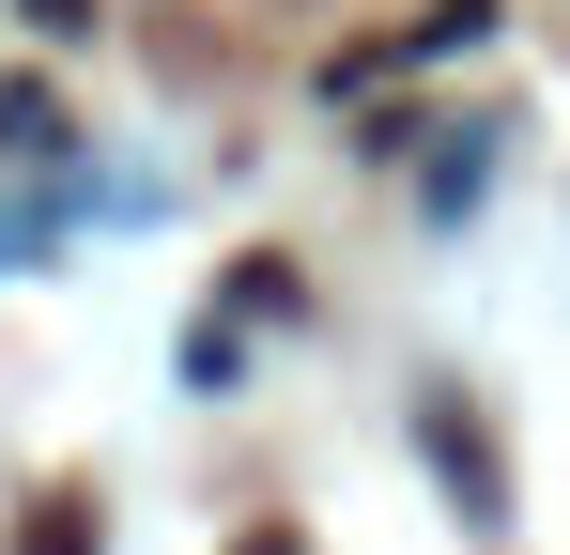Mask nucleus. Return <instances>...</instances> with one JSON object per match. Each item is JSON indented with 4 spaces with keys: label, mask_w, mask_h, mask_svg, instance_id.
Segmentation results:
<instances>
[{
    "label": "nucleus",
    "mask_w": 570,
    "mask_h": 555,
    "mask_svg": "<svg viewBox=\"0 0 570 555\" xmlns=\"http://www.w3.org/2000/svg\"><path fill=\"white\" fill-rule=\"evenodd\" d=\"M232 555H308V541H293V525H247V541H232Z\"/></svg>",
    "instance_id": "nucleus-4"
},
{
    "label": "nucleus",
    "mask_w": 570,
    "mask_h": 555,
    "mask_svg": "<svg viewBox=\"0 0 570 555\" xmlns=\"http://www.w3.org/2000/svg\"><path fill=\"white\" fill-rule=\"evenodd\" d=\"M416 448H432L448 478H463V525H509V463H493V432H478V417L448 401V386L416 401Z\"/></svg>",
    "instance_id": "nucleus-1"
},
{
    "label": "nucleus",
    "mask_w": 570,
    "mask_h": 555,
    "mask_svg": "<svg viewBox=\"0 0 570 555\" xmlns=\"http://www.w3.org/2000/svg\"><path fill=\"white\" fill-rule=\"evenodd\" d=\"M16 555H94V509H78V494H47V509L16 525Z\"/></svg>",
    "instance_id": "nucleus-2"
},
{
    "label": "nucleus",
    "mask_w": 570,
    "mask_h": 555,
    "mask_svg": "<svg viewBox=\"0 0 570 555\" xmlns=\"http://www.w3.org/2000/svg\"><path fill=\"white\" fill-rule=\"evenodd\" d=\"M31 31H62V47H78V31H94V0H31Z\"/></svg>",
    "instance_id": "nucleus-3"
}]
</instances>
